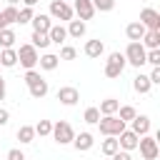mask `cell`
<instances>
[{"instance_id": "obj_26", "label": "cell", "mask_w": 160, "mask_h": 160, "mask_svg": "<svg viewBox=\"0 0 160 160\" xmlns=\"http://www.w3.org/2000/svg\"><path fill=\"white\" fill-rule=\"evenodd\" d=\"M0 15H2L5 25H12V22H18V8H15V5H8L5 10H0Z\"/></svg>"}, {"instance_id": "obj_39", "label": "cell", "mask_w": 160, "mask_h": 160, "mask_svg": "<svg viewBox=\"0 0 160 160\" xmlns=\"http://www.w3.org/2000/svg\"><path fill=\"white\" fill-rule=\"evenodd\" d=\"M8 160H25V155H22V150H18V148H12V150L8 152Z\"/></svg>"}, {"instance_id": "obj_17", "label": "cell", "mask_w": 160, "mask_h": 160, "mask_svg": "<svg viewBox=\"0 0 160 160\" xmlns=\"http://www.w3.org/2000/svg\"><path fill=\"white\" fill-rule=\"evenodd\" d=\"M48 38H50V42H65V38H68V30L62 28V25H52L50 30H48Z\"/></svg>"}, {"instance_id": "obj_16", "label": "cell", "mask_w": 160, "mask_h": 160, "mask_svg": "<svg viewBox=\"0 0 160 160\" xmlns=\"http://www.w3.org/2000/svg\"><path fill=\"white\" fill-rule=\"evenodd\" d=\"M32 30H40V32H48L50 28H52V22H50V18L48 15H32Z\"/></svg>"}, {"instance_id": "obj_33", "label": "cell", "mask_w": 160, "mask_h": 160, "mask_svg": "<svg viewBox=\"0 0 160 160\" xmlns=\"http://www.w3.org/2000/svg\"><path fill=\"white\" fill-rule=\"evenodd\" d=\"M92 8H95V10L108 12V10H112V8H115V0H92Z\"/></svg>"}, {"instance_id": "obj_43", "label": "cell", "mask_w": 160, "mask_h": 160, "mask_svg": "<svg viewBox=\"0 0 160 160\" xmlns=\"http://www.w3.org/2000/svg\"><path fill=\"white\" fill-rule=\"evenodd\" d=\"M22 2H25V8H32V5L38 2V0H22Z\"/></svg>"}, {"instance_id": "obj_22", "label": "cell", "mask_w": 160, "mask_h": 160, "mask_svg": "<svg viewBox=\"0 0 160 160\" xmlns=\"http://www.w3.org/2000/svg\"><path fill=\"white\" fill-rule=\"evenodd\" d=\"M30 45H35V48H48L50 45V38H48V32H40V30H32V35H30Z\"/></svg>"}, {"instance_id": "obj_28", "label": "cell", "mask_w": 160, "mask_h": 160, "mask_svg": "<svg viewBox=\"0 0 160 160\" xmlns=\"http://www.w3.org/2000/svg\"><path fill=\"white\" fill-rule=\"evenodd\" d=\"M68 32H70L72 38H80V35H85V22H82V20H70V28H68Z\"/></svg>"}, {"instance_id": "obj_12", "label": "cell", "mask_w": 160, "mask_h": 160, "mask_svg": "<svg viewBox=\"0 0 160 160\" xmlns=\"http://www.w3.org/2000/svg\"><path fill=\"white\" fill-rule=\"evenodd\" d=\"M75 12L80 15V20H90V18L95 15L92 0H75Z\"/></svg>"}, {"instance_id": "obj_4", "label": "cell", "mask_w": 160, "mask_h": 160, "mask_svg": "<svg viewBox=\"0 0 160 160\" xmlns=\"http://www.w3.org/2000/svg\"><path fill=\"white\" fill-rule=\"evenodd\" d=\"M125 70V55L122 52H112L105 60V78H118Z\"/></svg>"}, {"instance_id": "obj_2", "label": "cell", "mask_w": 160, "mask_h": 160, "mask_svg": "<svg viewBox=\"0 0 160 160\" xmlns=\"http://www.w3.org/2000/svg\"><path fill=\"white\" fill-rule=\"evenodd\" d=\"M18 52V60H20V65L25 68V70H32L35 65H38V48L35 45H20V50H15Z\"/></svg>"}, {"instance_id": "obj_6", "label": "cell", "mask_w": 160, "mask_h": 160, "mask_svg": "<svg viewBox=\"0 0 160 160\" xmlns=\"http://www.w3.org/2000/svg\"><path fill=\"white\" fill-rule=\"evenodd\" d=\"M138 148H140V152H142V158H145V160H155V158H158V142H155V138H150L148 132H145V135H140Z\"/></svg>"}, {"instance_id": "obj_35", "label": "cell", "mask_w": 160, "mask_h": 160, "mask_svg": "<svg viewBox=\"0 0 160 160\" xmlns=\"http://www.w3.org/2000/svg\"><path fill=\"white\" fill-rule=\"evenodd\" d=\"M32 20V8H20L18 10V22H30Z\"/></svg>"}, {"instance_id": "obj_42", "label": "cell", "mask_w": 160, "mask_h": 160, "mask_svg": "<svg viewBox=\"0 0 160 160\" xmlns=\"http://www.w3.org/2000/svg\"><path fill=\"white\" fill-rule=\"evenodd\" d=\"M2 98H5V80L0 78V100H2Z\"/></svg>"}, {"instance_id": "obj_46", "label": "cell", "mask_w": 160, "mask_h": 160, "mask_svg": "<svg viewBox=\"0 0 160 160\" xmlns=\"http://www.w3.org/2000/svg\"><path fill=\"white\" fill-rule=\"evenodd\" d=\"M65 2H68V0H65Z\"/></svg>"}, {"instance_id": "obj_1", "label": "cell", "mask_w": 160, "mask_h": 160, "mask_svg": "<svg viewBox=\"0 0 160 160\" xmlns=\"http://www.w3.org/2000/svg\"><path fill=\"white\" fill-rule=\"evenodd\" d=\"M95 125L100 128V132H102V135H112V138H115V135H120V132L125 130V122H122L120 118H115V115H102Z\"/></svg>"}, {"instance_id": "obj_9", "label": "cell", "mask_w": 160, "mask_h": 160, "mask_svg": "<svg viewBox=\"0 0 160 160\" xmlns=\"http://www.w3.org/2000/svg\"><path fill=\"white\" fill-rule=\"evenodd\" d=\"M58 100H60L62 105H75V102L80 100V92H78V88L65 85V88H60V90H58Z\"/></svg>"}, {"instance_id": "obj_10", "label": "cell", "mask_w": 160, "mask_h": 160, "mask_svg": "<svg viewBox=\"0 0 160 160\" xmlns=\"http://www.w3.org/2000/svg\"><path fill=\"white\" fill-rule=\"evenodd\" d=\"M145 32H148V28H145V25H142L140 20H138V22H130V25L125 28V35L130 38V42H140Z\"/></svg>"}, {"instance_id": "obj_25", "label": "cell", "mask_w": 160, "mask_h": 160, "mask_svg": "<svg viewBox=\"0 0 160 160\" xmlns=\"http://www.w3.org/2000/svg\"><path fill=\"white\" fill-rule=\"evenodd\" d=\"M15 40H18V38H15V32H12L10 28L0 30V45H2V50H5V48H12V45H15Z\"/></svg>"}, {"instance_id": "obj_15", "label": "cell", "mask_w": 160, "mask_h": 160, "mask_svg": "<svg viewBox=\"0 0 160 160\" xmlns=\"http://www.w3.org/2000/svg\"><path fill=\"white\" fill-rule=\"evenodd\" d=\"M102 50H105L102 40H88V42H85V55H88V58H100Z\"/></svg>"}, {"instance_id": "obj_21", "label": "cell", "mask_w": 160, "mask_h": 160, "mask_svg": "<svg viewBox=\"0 0 160 160\" xmlns=\"http://www.w3.org/2000/svg\"><path fill=\"white\" fill-rule=\"evenodd\" d=\"M18 62V52L12 50V48H5L2 52H0V65H5V68H12Z\"/></svg>"}, {"instance_id": "obj_38", "label": "cell", "mask_w": 160, "mask_h": 160, "mask_svg": "<svg viewBox=\"0 0 160 160\" xmlns=\"http://www.w3.org/2000/svg\"><path fill=\"white\" fill-rule=\"evenodd\" d=\"M35 80H40V72H35V68H32V70L25 72V82L30 85V82H35Z\"/></svg>"}, {"instance_id": "obj_36", "label": "cell", "mask_w": 160, "mask_h": 160, "mask_svg": "<svg viewBox=\"0 0 160 160\" xmlns=\"http://www.w3.org/2000/svg\"><path fill=\"white\" fill-rule=\"evenodd\" d=\"M75 55H78V52H75V48H72V45H65V48L60 50V55H58V58H60V60H75Z\"/></svg>"}, {"instance_id": "obj_29", "label": "cell", "mask_w": 160, "mask_h": 160, "mask_svg": "<svg viewBox=\"0 0 160 160\" xmlns=\"http://www.w3.org/2000/svg\"><path fill=\"white\" fill-rule=\"evenodd\" d=\"M118 112H120L118 118H120L122 122H128V120H132V118L138 115V110H135L132 105H122V108H118Z\"/></svg>"}, {"instance_id": "obj_45", "label": "cell", "mask_w": 160, "mask_h": 160, "mask_svg": "<svg viewBox=\"0 0 160 160\" xmlns=\"http://www.w3.org/2000/svg\"><path fill=\"white\" fill-rule=\"evenodd\" d=\"M15 2H20V0H10V5H15Z\"/></svg>"}, {"instance_id": "obj_30", "label": "cell", "mask_w": 160, "mask_h": 160, "mask_svg": "<svg viewBox=\"0 0 160 160\" xmlns=\"http://www.w3.org/2000/svg\"><path fill=\"white\" fill-rule=\"evenodd\" d=\"M118 150H120L118 140H112V135H108V140L102 142V152H105V155L110 158V155H112V152H118Z\"/></svg>"}, {"instance_id": "obj_44", "label": "cell", "mask_w": 160, "mask_h": 160, "mask_svg": "<svg viewBox=\"0 0 160 160\" xmlns=\"http://www.w3.org/2000/svg\"><path fill=\"white\" fill-rule=\"evenodd\" d=\"M8 25H5V20H2V15H0V30H5Z\"/></svg>"}, {"instance_id": "obj_41", "label": "cell", "mask_w": 160, "mask_h": 160, "mask_svg": "<svg viewBox=\"0 0 160 160\" xmlns=\"http://www.w3.org/2000/svg\"><path fill=\"white\" fill-rule=\"evenodd\" d=\"M8 118H10V112H8L5 108H0V125H5V122H8Z\"/></svg>"}, {"instance_id": "obj_24", "label": "cell", "mask_w": 160, "mask_h": 160, "mask_svg": "<svg viewBox=\"0 0 160 160\" xmlns=\"http://www.w3.org/2000/svg\"><path fill=\"white\" fill-rule=\"evenodd\" d=\"M32 138H35V128L32 125H20L18 128V140L20 142H32Z\"/></svg>"}, {"instance_id": "obj_23", "label": "cell", "mask_w": 160, "mask_h": 160, "mask_svg": "<svg viewBox=\"0 0 160 160\" xmlns=\"http://www.w3.org/2000/svg\"><path fill=\"white\" fill-rule=\"evenodd\" d=\"M140 42H145L148 48H160V30H148Z\"/></svg>"}, {"instance_id": "obj_20", "label": "cell", "mask_w": 160, "mask_h": 160, "mask_svg": "<svg viewBox=\"0 0 160 160\" xmlns=\"http://www.w3.org/2000/svg\"><path fill=\"white\" fill-rule=\"evenodd\" d=\"M58 60H60V58L52 55V52H45L42 58H38V62H40L42 70H55V68H58Z\"/></svg>"}, {"instance_id": "obj_34", "label": "cell", "mask_w": 160, "mask_h": 160, "mask_svg": "<svg viewBox=\"0 0 160 160\" xmlns=\"http://www.w3.org/2000/svg\"><path fill=\"white\" fill-rule=\"evenodd\" d=\"M50 130H52V122H50V120H40V122L35 125V132H38V135H50Z\"/></svg>"}, {"instance_id": "obj_13", "label": "cell", "mask_w": 160, "mask_h": 160, "mask_svg": "<svg viewBox=\"0 0 160 160\" xmlns=\"http://www.w3.org/2000/svg\"><path fill=\"white\" fill-rule=\"evenodd\" d=\"M148 130H150V118H148V115H135V118H132V132L140 138V135H145Z\"/></svg>"}, {"instance_id": "obj_3", "label": "cell", "mask_w": 160, "mask_h": 160, "mask_svg": "<svg viewBox=\"0 0 160 160\" xmlns=\"http://www.w3.org/2000/svg\"><path fill=\"white\" fill-rule=\"evenodd\" d=\"M50 135H52V138H55V142H60V145H65V142H72V138H75V132H72L70 122H65V120H58V122L52 125Z\"/></svg>"}, {"instance_id": "obj_31", "label": "cell", "mask_w": 160, "mask_h": 160, "mask_svg": "<svg viewBox=\"0 0 160 160\" xmlns=\"http://www.w3.org/2000/svg\"><path fill=\"white\" fill-rule=\"evenodd\" d=\"M145 62L160 65V48H150V52H145Z\"/></svg>"}, {"instance_id": "obj_5", "label": "cell", "mask_w": 160, "mask_h": 160, "mask_svg": "<svg viewBox=\"0 0 160 160\" xmlns=\"http://www.w3.org/2000/svg\"><path fill=\"white\" fill-rule=\"evenodd\" d=\"M125 62H130V65H135V68H140V65L145 62V48H142V42H130V45H128V50H125Z\"/></svg>"}, {"instance_id": "obj_37", "label": "cell", "mask_w": 160, "mask_h": 160, "mask_svg": "<svg viewBox=\"0 0 160 160\" xmlns=\"http://www.w3.org/2000/svg\"><path fill=\"white\" fill-rule=\"evenodd\" d=\"M148 78H150V85H158V82H160V68L155 65V68H152V72H150Z\"/></svg>"}, {"instance_id": "obj_40", "label": "cell", "mask_w": 160, "mask_h": 160, "mask_svg": "<svg viewBox=\"0 0 160 160\" xmlns=\"http://www.w3.org/2000/svg\"><path fill=\"white\" fill-rule=\"evenodd\" d=\"M110 158H112V160H132V158H130V155H128V150H122V152H120V150H118V152H112V155H110Z\"/></svg>"}, {"instance_id": "obj_11", "label": "cell", "mask_w": 160, "mask_h": 160, "mask_svg": "<svg viewBox=\"0 0 160 160\" xmlns=\"http://www.w3.org/2000/svg\"><path fill=\"white\" fill-rule=\"evenodd\" d=\"M118 138H120V140H118V145H120L122 150H135V148H138V140H140L132 130H122Z\"/></svg>"}, {"instance_id": "obj_19", "label": "cell", "mask_w": 160, "mask_h": 160, "mask_svg": "<svg viewBox=\"0 0 160 160\" xmlns=\"http://www.w3.org/2000/svg\"><path fill=\"white\" fill-rule=\"evenodd\" d=\"M118 108H120V102H118L115 98H105V100L100 102V108H98V110H100L102 115H115V112H118Z\"/></svg>"}, {"instance_id": "obj_14", "label": "cell", "mask_w": 160, "mask_h": 160, "mask_svg": "<svg viewBox=\"0 0 160 160\" xmlns=\"http://www.w3.org/2000/svg\"><path fill=\"white\" fill-rule=\"evenodd\" d=\"M72 145H75V150H90L92 148V135L90 132H80V135H75L72 138Z\"/></svg>"}, {"instance_id": "obj_32", "label": "cell", "mask_w": 160, "mask_h": 160, "mask_svg": "<svg viewBox=\"0 0 160 160\" xmlns=\"http://www.w3.org/2000/svg\"><path fill=\"white\" fill-rule=\"evenodd\" d=\"M82 118H85V122H90V125H95V122L100 120V110H98V108H88Z\"/></svg>"}, {"instance_id": "obj_7", "label": "cell", "mask_w": 160, "mask_h": 160, "mask_svg": "<svg viewBox=\"0 0 160 160\" xmlns=\"http://www.w3.org/2000/svg\"><path fill=\"white\" fill-rule=\"evenodd\" d=\"M50 15L58 20H72V8L65 0H52L50 2Z\"/></svg>"}, {"instance_id": "obj_18", "label": "cell", "mask_w": 160, "mask_h": 160, "mask_svg": "<svg viewBox=\"0 0 160 160\" xmlns=\"http://www.w3.org/2000/svg\"><path fill=\"white\" fill-rule=\"evenodd\" d=\"M28 88H30V95H32V98H45V95H48V82H45L42 78L35 80V82H30Z\"/></svg>"}, {"instance_id": "obj_27", "label": "cell", "mask_w": 160, "mask_h": 160, "mask_svg": "<svg viewBox=\"0 0 160 160\" xmlns=\"http://www.w3.org/2000/svg\"><path fill=\"white\" fill-rule=\"evenodd\" d=\"M132 88H135L138 92H142V95L150 92V78H148V75H138L135 82H132Z\"/></svg>"}, {"instance_id": "obj_8", "label": "cell", "mask_w": 160, "mask_h": 160, "mask_svg": "<svg viewBox=\"0 0 160 160\" xmlns=\"http://www.w3.org/2000/svg\"><path fill=\"white\" fill-rule=\"evenodd\" d=\"M140 22L148 28V30H160V12L152 10V8H145L140 12Z\"/></svg>"}]
</instances>
